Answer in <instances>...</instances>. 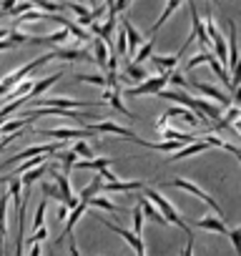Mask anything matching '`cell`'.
<instances>
[{"mask_svg": "<svg viewBox=\"0 0 241 256\" xmlns=\"http://www.w3.org/2000/svg\"><path fill=\"white\" fill-rule=\"evenodd\" d=\"M144 198H148V201H151V204H154V206L161 211V216H164L168 224H174V226L184 228L186 234H194L191 228H186V221H184V218H181V214L174 208V204H171L168 198H164L158 191H151V188H146V191H144Z\"/></svg>", "mask_w": 241, "mask_h": 256, "instance_id": "1", "label": "cell"}, {"mask_svg": "<svg viewBox=\"0 0 241 256\" xmlns=\"http://www.w3.org/2000/svg\"><path fill=\"white\" fill-rule=\"evenodd\" d=\"M38 136H46V138H53V141H86L90 136H96L93 131H88V128H36Z\"/></svg>", "mask_w": 241, "mask_h": 256, "instance_id": "2", "label": "cell"}, {"mask_svg": "<svg viewBox=\"0 0 241 256\" xmlns=\"http://www.w3.org/2000/svg\"><path fill=\"white\" fill-rule=\"evenodd\" d=\"M171 70H174V68H171ZM171 70H164L161 76L146 78V80H141L136 88H124V96H156L158 90H164V88H166Z\"/></svg>", "mask_w": 241, "mask_h": 256, "instance_id": "3", "label": "cell"}, {"mask_svg": "<svg viewBox=\"0 0 241 256\" xmlns=\"http://www.w3.org/2000/svg\"><path fill=\"white\" fill-rule=\"evenodd\" d=\"M88 131H93L96 136H103V134H113V136H120V138H128V141H136L138 136L131 131V128H124L113 120H98V123H88L86 126Z\"/></svg>", "mask_w": 241, "mask_h": 256, "instance_id": "4", "label": "cell"}, {"mask_svg": "<svg viewBox=\"0 0 241 256\" xmlns=\"http://www.w3.org/2000/svg\"><path fill=\"white\" fill-rule=\"evenodd\" d=\"M166 186H174V188H184V191H188L191 196H196V198H201L204 204H208V208H214L216 214H221V206H218V201L216 198H211L204 188H198L196 184H191V181H186V178H174V181H168Z\"/></svg>", "mask_w": 241, "mask_h": 256, "instance_id": "5", "label": "cell"}, {"mask_svg": "<svg viewBox=\"0 0 241 256\" xmlns=\"http://www.w3.org/2000/svg\"><path fill=\"white\" fill-rule=\"evenodd\" d=\"M48 171L53 174V178H56V186H58V191H60V198H63V206H68V208H73L80 198H76L73 196V188H70V181H68V176L66 174H60V171H56L53 166H48Z\"/></svg>", "mask_w": 241, "mask_h": 256, "instance_id": "6", "label": "cell"}, {"mask_svg": "<svg viewBox=\"0 0 241 256\" xmlns=\"http://www.w3.org/2000/svg\"><path fill=\"white\" fill-rule=\"evenodd\" d=\"M43 106H56V108H96L100 100H73V98H38V108Z\"/></svg>", "mask_w": 241, "mask_h": 256, "instance_id": "7", "label": "cell"}, {"mask_svg": "<svg viewBox=\"0 0 241 256\" xmlns=\"http://www.w3.org/2000/svg\"><path fill=\"white\" fill-rule=\"evenodd\" d=\"M194 88H198L204 96H208L211 100H216V103H221L224 108H228V106H234V100H231V96L228 93H224V90H218V88H214V86H208V83H201V80H188Z\"/></svg>", "mask_w": 241, "mask_h": 256, "instance_id": "8", "label": "cell"}, {"mask_svg": "<svg viewBox=\"0 0 241 256\" xmlns=\"http://www.w3.org/2000/svg\"><path fill=\"white\" fill-rule=\"evenodd\" d=\"M188 8H191V26H194V38L196 40H201V48H211V40H208V36H206V26L201 23V18H198V10H196V6L188 0Z\"/></svg>", "mask_w": 241, "mask_h": 256, "instance_id": "9", "label": "cell"}, {"mask_svg": "<svg viewBox=\"0 0 241 256\" xmlns=\"http://www.w3.org/2000/svg\"><path fill=\"white\" fill-rule=\"evenodd\" d=\"M86 201H78L70 211H68V216H66V228H63V234H60V238H58V244L63 241V238H68L70 234H73V228H76V224H78V218L83 216V211H86Z\"/></svg>", "mask_w": 241, "mask_h": 256, "instance_id": "10", "label": "cell"}, {"mask_svg": "<svg viewBox=\"0 0 241 256\" xmlns=\"http://www.w3.org/2000/svg\"><path fill=\"white\" fill-rule=\"evenodd\" d=\"M194 226H196V228H206V231H211V234H221V236L228 234L224 218H218V216H204V218H196Z\"/></svg>", "mask_w": 241, "mask_h": 256, "instance_id": "11", "label": "cell"}, {"mask_svg": "<svg viewBox=\"0 0 241 256\" xmlns=\"http://www.w3.org/2000/svg\"><path fill=\"white\" fill-rule=\"evenodd\" d=\"M53 58H60V60H90L93 63V53H88L83 48H56Z\"/></svg>", "mask_w": 241, "mask_h": 256, "instance_id": "12", "label": "cell"}, {"mask_svg": "<svg viewBox=\"0 0 241 256\" xmlns=\"http://www.w3.org/2000/svg\"><path fill=\"white\" fill-rule=\"evenodd\" d=\"M228 26V63H226V68H234L236 63H238V43H236V38H238V30H236V23L234 20H228L226 23Z\"/></svg>", "mask_w": 241, "mask_h": 256, "instance_id": "13", "label": "cell"}, {"mask_svg": "<svg viewBox=\"0 0 241 256\" xmlns=\"http://www.w3.org/2000/svg\"><path fill=\"white\" fill-rule=\"evenodd\" d=\"M116 20H118L116 16H108V20H106L103 26H98V23L93 20L88 28L96 33V38H100V40H106V43H108V40H110V36H113V30H116Z\"/></svg>", "mask_w": 241, "mask_h": 256, "instance_id": "14", "label": "cell"}, {"mask_svg": "<svg viewBox=\"0 0 241 256\" xmlns=\"http://www.w3.org/2000/svg\"><path fill=\"white\" fill-rule=\"evenodd\" d=\"M90 48H93V63L98 68H106L108 66V43L100 40V38H93L90 40Z\"/></svg>", "mask_w": 241, "mask_h": 256, "instance_id": "15", "label": "cell"}, {"mask_svg": "<svg viewBox=\"0 0 241 256\" xmlns=\"http://www.w3.org/2000/svg\"><path fill=\"white\" fill-rule=\"evenodd\" d=\"M208 148V144L206 141H201V138H196V141H191V144H186L184 148H178L171 158L174 161H181V158H188V156H194V154H201V151H206Z\"/></svg>", "mask_w": 241, "mask_h": 256, "instance_id": "16", "label": "cell"}, {"mask_svg": "<svg viewBox=\"0 0 241 256\" xmlns=\"http://www.w3.org/2000/svg\"><path fill=\"white\" fill-rule=\"evenodd\" d=\"M134 188H146L141 181H110V184H103L100 194H113V191H134Z\"/></svg>", "mask_w": 241, "mask_h": 256, "instance_id": "17", "label": "cell"}, {"mask_svg": "<svg viewBox=\"0 0 241 256\" xmlns=\"http://www.w3.org/2000/svg\"><path fill=\"white\" fill-rule=\"evenodd\" d=\"M33 118L30 116H23V118H13V120H6L0 126V136H10V134H20V128L28 126Z\"/></svg>", "mask_w": 241, "mask_h": 256, "instance_id": "18", "label": "cell"}, {"mask_svg": "<svg viewBox=\"0 0 241 256\" xmlns=\"http://www.w3.org/2000/svg\"><path fill=\"white\" fill-rule=\"evenodd\" d=\"M60 76H63V73H50L48 78H43V80H36V83H33V88H30V96H28V100H30V98H36V96H40V93H43V90H48L50 86H56V83L60 80Z\"/></svg>", "mask_w": 241, "mask_h": 256, "instance_id": "19", "label": "cell"}, {"mask_svg": "<svg viewBox=\"0 0 241 256\" xmlns=\"http://www.w3.org/2000/svg\"><path fill=\"white\" fill-rule=\"evenodd\" d=\"M113 164V158H78L73 168H93V171H100V168H108Z\"/></svg>", "mask_w": 241, "mask_h": 256, "instance_id": "20", "label": "cell"}, {"mask_svg": "<svg viewBox=\"0 0 241 256\" xmlns=\"http://www.w3.org/2000/svg\"><path fill=\"white\" fill-rule=\"evenodd\" d=\"M138 206H141V214H144L146 218H151V221H156V224H161V226H166V224H168V221L161 216V211H158V208H156V206H154L148 198H144Z\"/></svg>", "mask_w": 241, "mask_h": 256, "instance_id": "21", "label": "cell"}, {"mask_svg": "<svg viewBox=\"0 0 241 256\" xmlns=\"http://www.w3.org/2000/svg\"><path fill=\"white\" fill-rule=\"evenodd\" d=\"M46 171H48V164H43V166H36V168L26 171V174H23V176H18V178H20V184H23L26 188H30V186H33V184H36V181H38V178H40Z\"/></svg>", "mask_w": 241, "mask_h": 256, "instance_id": "22", "label": "cell"}, {"mask_svg": "<svg viewBox=\"0 0 241 256\" xmlns=\"http://www.w3.org/2000/svg\"><path fill=\"white\" fill-rule=\"evenodd\" d=\"M154 46H156V43H154V36H151V38H148V40H146V43H144V46H141V48L134 53V60H131V63L141 66L144 60H148V58L154 56Z\"/></svg>", "mask_w": 241, "mask_h": 256, "instance_id": "23", "label": "cell"}, {"mask_svg": "<svg viewBox=\"0 0 241 256\" xmlns=\"http://www.w3.org/2000/svg\"><path fill=\"white\" fill-rule=\"evenodd\" d=\"M178 6H181V0H168V3H166V10L161 13V18H158V20L151 26V36H154V33H156V30H158V28H161V26H164V23L171 18V16H174V10H176Z\"/></svg>", "mask_w": 241, "mask_h": 256, "instance_id": "24", "label": "cell"}, {"mask_svg": "<svg viewBox=\"0 0 241 256\" xmlns=\"http://www.w3.org/2000/svg\"><path fill=\"white\" fill-rule=\"evenodd\" d=\"M100 188H103V181H100V176H96V178H93L83 191H80V201H86V204H88L93 196H98V194H100Z\"/></svg>", "mask_w": 241, "mask_h": 256, "instance_id": "25", "label": "cell"}, {"mask_svg": "<svg viewBox=\"0 0 241 256\" xmlns=\"http://www.w3.org/2000/svg\"><path fill=\"white\" fill-rule=\"evenodd\" d=\"M76 80H80V83H90V86H100V88H108V80H106L103 73H93V76H88V73H76Z\"/></svg>", "mask_w": 241, "mask_h": 256, "instance_id": "26", "label": "cell"}, {"mask_svg": "<svg viewBox=\"0 0 241 256\" xmlns=\"http://www.w3.org/2000/svg\"><path fill=\"white\" fill-rule=\"evenodd\" d=\"M53 156H56V158H58V161L66 166V176L70 174V168H73V166H76V161H78V156H76L70 148H66V151H56Z\"/></svg>", "mask_w": 241, "mask_h": 256, "instance_id": "27", "label": "cell"}, {"mask_svg": "<svg viewBox=\"0 0 241 256\" xmlns=\"http://www.w3.org/2000/svg\"><path fill=\"white\" fill-rule=\"evenodd\" d=\"M36 8H43V13H63L66 3H53V0H30Z\"/></svg>", "mask_w": 241, "mask_h": 256, "instance_id": "28", "label": "cell"}, {"mask_svg": "<svg viewBox=\"0 0 241 256\" xmlns=\"http://www.w3.org/2000/svg\"><path fill=\"white\" fill-rule=\"evenodd\" d=\"M151 58H154V63H156V66H161L164 70H171V68H176V66H178V58H181V56H178V53H174V56H151Z\"/></svg>", "mask_w": 241, "mask_h": 256, "instance_id": "29", "label": "cell"}, {"mask_svg": "<svg viewBox=\"0 0 241 256\" xmlns=\"http://www.w3.org/2000/svg\"><path fill=\"white\" fill-rule=\"evenodd\" d=\"M208 66H211V70H214V73H216V76L221 78V83H224V86H226V88L231 90V78H228V73H226V68H224V66H221V63H218V60L214 58V56L208 58Z\"/></svg>", "mask_w": 241, "mask_h": 256, "instance_id": "30", "label": "cell"}, {"mask_svg": "<svg viewBox=\"0 0 241 256\" xmlns=\"http://www.w3.org/2000/svg\"><path fill=\"white\" fill-rule=\"evenodd\" d=\"M88 204H90V206H98V208H103V211H108V214H118V206H116L113 201H108L106 196H93Z\"/></svg>", "mask_w": 241, "mask_h": 256, "instance_id": "31", "label": "cell"}, {"mask_svg": "<svg viewBox=\"0 0 241 256\" xmlns=\"http://www.w3.org/2000/svg\"><path fill=\"white\" fill-rule=\"evenodd\" d=\"M126 76L128 78H134V80H146L148 78V73H146V68H141V66H136V63H126Z\"/></svg>", "mask_w": 241, "mask_h": 256, "instance_id": "32", "label": "cell"}, {"mask_svg": "<svg viewBox=\"0 0 241 256\" xmlns=\"http://www.w3.org/2000/svg\"><path fill=\"white\" fill-rule=\"evenodd\" d=\"M70 151H73L76 156H80V158H93V148H90L83 138H80V141H76V144L70 146Z\"/></svg>", "mask_w": 241, "mask_h": 256, "instance_id": "33", "label": "cell"}, {"mask_svg": "<svg viewBox=\"0 0 241 256\" xmlns=\"http://www.w3.org/2000/svg\"><path fill=\"white\" fill-rule=\"evenodd\" d=\"M66 30H68L70 36H76L78 40H83V43H88V40H90V36H88V33L83 30V28H78V26H76L73 20H68V23H66Z\"/></svg>", "mask_w": 241, "mask_h": 256, "instance_id": "34", "label": "cell"}, {"mask_svg": "<svg viewBox=\"0 0 241 256\" xmlns=\"http://www.w3.org/2000/svg\"><path fill=\"white\" fill-rule=\"evenodd\" d=\"M214 53H208V50H201L198 56H194L188 63H186V70H194L196 66H201V63H208V58H211Z\"/></svg>", "mask_w": 241, "mask_h": 256, "instance_id": "35", "label": "cell"}, {"mask_svg": "<svg viewBox=\"0 0 241 256\" xmlns=\"http://www.w3.org/2000/svg\"><path fill=\"white\" fill-rule=\"evenodd\" d=\"M40 188H43L46 198H56L58 204H63V198H60V191H58V186H56V184H43Z\"/></svg>", "mask_w": 241, "mask_h": 256, "instance_id": "36", "label": "cell"}, {"mask_svg": "<svg viewBox=\"0 0 241 256\" xmlns=\"http://www.w3.org/2000/svg\"><path fill=\"white\" fill-rule=\"evenodd\" d=\"M33 8H36V6L30 3V0H26V3H16V8H10V10H8V16H16V18H18V16H23V13L33 10Z\"/></svg>", "mask_w": 241, "mask_h": 256, "instance_id": "37", "label": "cell"}, {"mask_svg": "<svg viewBox=\"0 0 241 256\" xmlns=\"http://www.w3.org/2000/svg\"><path fill=\"white\" fill-rule=\"evenodd\" d=\"M131 231L138 234V236H141V231H144V214H141V206L134 208V228H131Z\"/></svg>", "mask_w": 241, "mask_h": 256, "instance_id": "38", "label": "cell"}, {"mask_svg": "<svg viewBox=\"0 0 241 256\" xmlns=\"http://www.w3.org/2000/svg\"><path fill=\"white\" fill-rule=\"evenodd\" d=\"M226 236L231 238V244H234L236 254L241 256V226H238V228H228V234H226Z\"/></svg>", "mask_w": 241, "mask_h": 256, "instance_id": "39", "label": "cell"}, {"mask_svg": "<svg viewBox=\"0 0 241 256\" xmlns=\"http://www.w3.org/2000/svg\"><path fill=\"white\" fill-rule=\"evenodd\" d=\"M168 83H174V86H178V88H188V86H191V83H188V80H186V78H184V76L176 70V68L171 70V76H168Z\"/></svg>", "mask_w": 241, "mask_h": 256, "instance_id": "40", "label": "cell"}, {"mask_svg": "<svg viewBox=\"0 0 241 256\" xmlns=\"http://www.w3.org/2000/svg\"><path fill=\"white\" fill-rule=\"evenodd\" d=\"M231 70H234V78H231V90H234L236 86H241V60H238Z\"/></svg>", "mask_w": 241, "mask_h": 256, "instance_id": "41", "label": "cell"}, {"mask_svg": "<svg viewBox=\"0 0 241 256\" xmlns=\"http://www.w3.org/2000/svg\"><path fill=\"white\" fill-rule=\"evenodd\" d=\"M181 256H194V234H188V244L184 246Z\"/></svg>", "mask_w": 241, "mask_h": 256, "instance_id": "42", "label": "cell"}, {"mask_svg": "<svg viewBox=\"0 0 241 256\" xmlns=\"http://www.w3.org/2000/svg\"><path fill=\"white\" fill-rule=\"evenodd\" d=\"M100 176H103L108 184H110V181H118V178H116V174H113V171H108V168H100Z\"/></svg>", "mask_w": 241, "mask_h": 256, "instance_id": "43", "label": "cell"}, {"mask_svg": "<svg viewBox=\"0 0 241 256\" xmlns=\"http://www.w3.org/2000/svg\"><path fill=\"white\" fill-rule=\"evenodd\" d=\"M231 93H234V100H236V106L241 108V86H236V88H234Z\"/></svg>", "mask_w": 241, "mask_h": 256, "instance_id": "44", "label": "cell"}, {"mask_svg": "<svg viewBox=\"0 0 241 256\" xmlns=\"http://www.w3.org/2000/svg\"><path fill=\"white\" fill-rule=\"evenodd\" d=\"M16 3H18V0H3V3H0V8H6V13H8L10 8H16Z\"/></svg>", "mask_w": 241, "mask_h": 256, "instance_id": "45", "label": "cell"}, {"mask_svg": "<svg viewBox=\"0 0 241 256\" xmlns=\"http://www.w3.org/2000/svg\"><path fill=\"white\" fill-rule=\"evenodd\" d=\"M70 256H78V246H76L73 241H70Z\"/></svg>", "mask_w": 241, "mask_h": 256, "instance_id": "46", "label": "cell"}, {"mask_svg": "<svg viewBox=\"0 0 241 256\" xmlns=\"http://www.w3.org/2000/svg\"><path fill=\"white\" fill-rule=\"evenodd\" d=\"M106 8H108V10L113 8V0H106Z\"/></svg>", "mask_w": 241, "mask_h": 256, "instance_id": "47", "label": "cell"}, {"mask_svg": "<svg viewBox=\"0 0 241 256\" xmlns=\"http://www.w3.org/2000/svg\"><path fill=\"white\" fill-rule=\"evenodd\" d=\"M236 158H238V164H241V151H238V154H236Z\"/></svg>", "mask_w": 241, "mask_h": 256, "instance_id": "48", "label": "cell"}, {"mask_svg": "<svg viewBox=\"0 0 241 256\" xmlns=\"http://www.w3.org/2000/svg\"><path fill=\"white\" fill-rule=\"evenodd\" d=\"M208 3H216V0H208Z\"/></svg>", "mask_w": 241, "mask_h": 256, "instance_id": "49", "label": "cell"}]
</instances>
